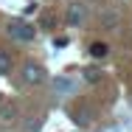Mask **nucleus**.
I'll use <instances>...</instances> for the list:
<instances>
[{"label":"nucleus","instance_id":"f257e3e1","mask_svg":"<svg viewBox=\"0 0 132 132\" xmlns=\"http://www.w3.org/2000/svg\"><path fill=\"white\" fill-rule=\"evenodd\" d=\"M6 34H9L11 39H17V42H31V39L37 37L34 26H28V23H23V20H14V23H9Z\"/></svg>","mask_w":132,"mask_h":132},{"label":"nucleus","instance_id":"f03ea898","mask_svg":"<svg viewBox=\"0 0 132 132\" xmlns=\"http://www.w3.org/2000/svg\"><path fill=\"white\" fill-rule=\"evenodd\" d=\"M68 26H81L84 23V17H87V9H84V3H79V0H73L70 6H68Z\"/></svg>","mask_w":132,"mask_h":132},{"label":"nucleus","instance_id":"7ed1b4c3","mask_svg":"<svg viewBox=\"0 0 132 132\" xmlns=\"http://www.w3.org/2000/svg\"><path fill=\"white\" fill-rule=\"evenodd\" d=\"M23 79H26L28 84H42V81H45V70H42L39 65H26Z\"/></svg>","mask_w":132,"mask_h":132},{"label":"nucleus","instance_id":"20e7f679","mask_svg":"<svg viewBox=\"0 0 132 132\" xmlns=\"http://www.w3.org/2000/svg\"><path fill=\"white\" fill-rule=\"evenodd\" d=\"M53 90H56V93H62V96H70V93L76 90V81H73V79H65V76H59V79L53 81Z\"/></svg>","mask_w":132,"mask_h":132},{"label":"nucleus","instance_id":"39448f33","mask_svg":"<svg viewBox=\"0 0 132 132\" xmlns=\"http://www.w3.org/2000/svg\"><path fill=\"white\" fill-rule=\"evenodd\" d=\"M73 124H79V127H87L90 124V110L87 107H76L73 110Z\"/></svg>","mask_w":132,"mask_h":132},{"label":"nucleus","instance_id":"423d86ee","mask_svg":"<svg viewBox=\"0 0 132 132\" xmlns=\"http://www.w3.org/2000/svg\"><path fill=\"white\" fill-rule=\"evenodd\" d=\"M107 53H110V48H107L104 42H93V45H90V56H93V59H104Z\"/></svg>","mask_w":132,"mask_h":132},{"label":"nucleus","instance_id":"0eeeda50","mask_svg":"<svg viewBox=\"0 0 132 132\" xmlns=\"http://www.w3.org/2000/svg\"><path fill=\"white\" fill-rule=\"evenodd\" d=\"M42 129V118L37 115V118H28L26 124H23V132H39Z\"/></svg>","mask_w":132,"mask_h":132},{"label":"nucleus","instance_id":"6e6552de","mask_svg":"<svg viewBox=\"0 0 132 132\" xmlns=\"http://www.w3.org/2000/svg\"><path fill=\"white\" fill-rule=\"evenodd\" d=\"M9 70H11V56L0 48V73H9Z\"/></svg>","mask_w":132,"mask_h":132},{"label":"nucleus","instance_id":"1a4fd4ad","mask_svg":"<svg viewBox=\"0 0 132 132\" xmlns=\"http://www.w3.org/2000/svg\"><path fill=\"white\" fill-rule=\"evenodd\" d=\"M84 79L90 81V84H96V81L101 79V70L98 68H84Z\"/></svg>","mask_w":132,"mask_h":132}]
</instances>
